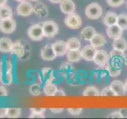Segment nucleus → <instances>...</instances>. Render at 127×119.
Here are the masks:
<instances>
[{
    "label": "nucleus",
    "instance_id": "c03bdc74",
    "mask_svg": "<svg viewBox=\"0 0 127 119\" xmlns=\"http://www.w3.org/2000/svg\"><path fill=\"white\" fill-rule=\"evenodd\" d=\"M65 93L63 89H58L55 95V96H65Z\"/></svg>",
    "mask_w": 127,
    "mask_h": 119
},
{
    "label": "nucleus",
    "instance_id": "8fccbe9b",
    "mask_svg": "<svg viewBox=\"0 0 127 119\" xmlns=\"http://www.w3.org/2000/svg\"><path fill=\"white\" fill-rule=\"evenodd\" d=\"M124 85H125V88H126V91H127V79L126 80L125 83H124Z\"/></svg>",
    "mask_w": 127,
    "mask_h": 119
},
{
    "label": "nucleus",
    "instance_id": "7c9ffc66",
    "mask_svg": "<svg viewBox=\"0 0 127 119\" xmlns=\"http://www.w3.org/2000/svg\"><path fill=\"white\" fill-rule=\"evenodd\" d=\"M117 25L123 30L127 29V14H120L118 15Z\"/></svg>",
    "mask_w": 127,
    "mask_h": 119
},
{
    "label": "nucleus",
    "instance_id": "a18cd8bd",
    "mask_svg": "<svg viewBox=\"0 0 127 119\" xmlns=\"http://www.w3.org/2000/svg\"><path fill=\"white\" fill-rule=\"evenodd\" d=\"M119 111L122 114V115H123L124 118H127V111L126 109H120Z\"/></svg>",
    "mask_w": 127,
    "mask_h": 119
},
{
    "label": "nucleus",
    "instance_id": "412c9836",
    "mask_svg": "<svg viewBox=\"0 0 127 119\" xmlns=\"http://www.w3.org/2000/svg\"><path fill=\"white\" fill-rule=\"evenodd\" d=\"M118 15L114 12H108L103 17V24L106 26H110L112 25L117 24Z\"/></svg>",
    "mask_w": 127,
    "mask_h": 119
},
{
    "label": "nucleus",
    "instance_id": "a19ab883",
    "mask_svg": "<svg viewBox=\"0 0 127 119\" xmlns=\"http://www.w3.org/2000/svg\"><path fill=\"white\" fill-rule=\"evenodd\" d=\"M29 118H44V115L43 114H35V113H31L30 116L29 117Z\"/></svg>",
    "mask_w": 127,
    "mask_h": 119
},
{
    "label": "nucleus",
    "instance_id": "0eeeda50",
    "mask_svg": "<svg viewBox=\"0 0 127 119\" xmlns=\"http://www.w3.org/2000/svg\"><path fill=\"white\" fill-rule=\"evenodd\" d=\"M93 61L95 64L101 68L107 67L110 61V54L105 50H97Z\"/></svg>",
    "mask_w": 127,
    "mask_h": 119
},
{
    "label": "nucleus",
    "instance_id": "4be33fe9",
    "mask_svg": "<svg viewBox=\"0 0 127 119\" xmlns=\"http://www.w3.org/2000/svg\"><path fill=\"white\" fill-rule=\"evenodd\" d=\"M82 58L81 56V51L79 49H76V50H69L67 52V59L69 61L73 63L78 62Z\"/></svg>",
    "mask_w": 127,
    "mask_h": 119
},
{
    "label": "nucleus",
    "instance_id": "bb28decb",
    "mask_svg": "<svg viewBox=\"0 0 127 119\" xmlns=\"http://www.w3.org/2000/svg\"><path fill=\"white\" fill-rule=\"evenodd\" d=\"M57 90H58V87H57L56 85L54 84L53 83H51L47 85H45L43 91V93L47 96H55Z\"/></svg>",
    "mask_w": 127,
    "mask_h": 119
},
{
    "label": "nucleus",
    "instance_id": "864d4df0",
    "mask_svg": "<svg viewBox=\"0 0 127 119\" xmlns=\"http://www.w3.org/2000/svg\"><path fill=\"white\" fill-rule=\"evenodd\" d=\"M126 8H127V2H126Z\"/></svg>",
    "mask_w": 127,
    "mask_h": 119
},
{
    "label": "nucleus",
    "instance_id": "e433bc0d",
    "mask_svg": "<svg viewBox=\"0 0 127 119\" xmlns=\"http://www.w3.org/2000/svg\"><path fill=\"white\" fill-rule=\"evenodd\" d=\"M107 118H124L122 114L120 111H116V112H114L110 114L109 115L107 116Z\"/></svg>",
    "mask_w": 127,
    "mask_h": 119
},
{
    "label": "nucleus",
    "instance_id": "2eb2a0df",
    "mask_svg": "<svg viewBox=\"0 0 127 119\" xmlns=\"http://www.w3.org/2000/svg\"><path fill=\"white\" fill-rule=\"evenodd\" d=\"M111 88L115 93L116 96H122L126 95V88L124 83L120 80H115L111 83Z\"/></svg>",
    "mask_w": 127,
    "mask_h": 119
},
{
    "label": "nucleus",
    "instance_id": "ea45409f",
    "mask_svg": "<svg viewBox=\"0 0 127 119\" xmlns=\"http://www.w3.org/2000/svg\"><path fill=\"white\" fill-rule=\"evenodd\" d=\"M8 95L7 90L6 89L5 87L0 86V97H6Z\"/></svg>",
    "mask_w": 127,
    "mask_h": 119
},
{
    "label": "nucleus",
    "instance_id": "aec40b11",
    "mask_svg": "<svg viewBox=\"0 0 127 119\" xmlns=\"http://www.w3.org/2000/svg\"><path fill=\"white\" fill-rule=\"evenodd\" d=\"M91 45H93L95 48H99V47H102L106 45V38L104 37V36L99 34V33H95L93 37L92 38L90 41Z\"/></svg>",
    "mask_w": 127,
    "mask_h": 119
},
{
    "label": "nucleus",
    "instance_id": "58836bf2",
    "mask_svg": "<svg viewBox=\"0 0 127 119\" xmlns=\"http://www.w3.org/2000/svg\"><path fill=\"white\" fill-rule=\"evenodd\" d=\"M12 70H13L12 62L10 60H6V69H5V71L6 72H12Z\"/></svg>",
    "mask_w": 127,
    "mask_h": 119
},
{
    "label": "nucleus",
    "instance_id": "37998d69",
    "mask_svg": "<svg viewBox=\"0 0 127 119\" xmlns=\"http://www.w3.org/2000/svg\"><path fill=\"white\" fill-rule=\"evenodd\" d=\"M50 111H51V112L54 113V114H59V113L62 112L63 111V108H51Z\"/></svg>",
    "mask_w": 127,
    "mask_h": 119
},
{
    "label": "nucleus",
    "instance_id": "603ef678",
    "mask_svg": "<svg viewBox=\"0 0 127 119\" xmlns=\"http://www.w3.org/2000/svg\"><path fill=\"white\" fill-rule=\"evenodd\" d=\"M31 1H33V2H37V1H39V0H31Z\"/></svg>",
    "mask_w": 127,
    "mask_h": 119
},
{
    "label": "nucleus",
    "instance_id": "6e6552de",
    "mask_svg": "<svg viewBox=\"0 0 127 119\" xmlns=\"http://www.w3.org/2000/svg\"><path fill=\"white\" fill-rule=\"evenodd\" d=\"M17 14L22 17H27L30 15L32 12H34V6L29 2H20L17 7Z\"/></svg>",
    "mask_w": 127,
    "mask_h": 119
},
{
    "label": "nucleus",
    "instance_id": "473e14b6",
    "mask_svg": "<svg viewBox=\"0 0 127 119\" xmlns=\"http://www.w3.org/2000/svg\"><path fill=\"white\" fill-rule=\"evenodd\" d=\"M29 91L31 95H34V96H38L41 95L42 93V87L40 84L38 83H34V84L31 85L29 88Z\"/></svg>",
    "mask_w": 127,
    "mask_h": 119
},
{
    "label": "nucleus",
    "instance_id": "79ce46f5",
    "mask_svg": "<svg viewBox=\"0 0 127 119\" xmlns=\"http://www.w3.org/2000/svg\"><path fill=\"white\" fill-rule=\"evenodd\" d=\"M7 108H0V118H3L6 117Z\"/></svg>",
    "mask_w": 127,
    "mask_h": 119
},
{
    "label": "nucleus",
    "instance_id": "49530a36",
    "mask_svg": "<svg viewBox=\"0 0 127 119\" xmlns=\"http://www.w3.org/2000/svg\"><path fill=\"white\" fill-rule=\"evenodd\" d=\"M49 1L53 3H61L63 0H49Z\"/></svg>",
    "mask_w": 127,
    "mask_h": 119
},
{
    "label": "nucleus",
    "instance_id": "f704fd0d",
    "mask_svg": "<svg viewBox=\"0 0 127 119\" xmlns=\"http://www.w3.org/2000/svg\"><path fill=\"white\" fill-rule=\"evenodd\" d=\"M107 2L112 7H119L124 3V0H107Z\"/></svg>",
    "mask_w": 127,
    "mask_h": 119
},
{
    "label": "nucleus",
    "instance_id": "72a5a7b5",
    "mask_svg": "<svg viewBox=\"0 0 127 119\" xmlns=\"http://www.w3.org/2000/svg\"><path fill=\"white\" fill-rule=\"evenodd\" d=\"M100 95L102 96H116L115 93L113 91L111 87H107L103 89L102 92L100 93Z\"/></svg>",
    "mask_w": 127,
    "mask_h": 119
},
{
    "label": "nucleus",
    "instance_id": "20e7f679",
    "mask_svg": "<svg viewBox=\"0 0 127 119\" xmlns=\"http://www.w3.org/2000/svg\"><path fill=\"white\" fill-rule=\"evenodd\" d=\"M64 22L68 28L72 29H79L82 24L81 17L77 14H75V13L67 14L66 17L64 20Z\"/></svg>",
    "mask_w": 127,
    "mask_h": 119
},
{
    "label": "nucleus",
    "instance_id": "a878e982",
    "mask_svg": "<svg viewBox=\"0 0 127 119\" xmlns=\"http://www.w3.org/2000/svg\"><path fill=\"white\" fill-rule=\"evenodd\" d=\"M0 82L3 84L10 85L13 82V76L12 72H6L4 71L2 73L0 74Z\"/></svg>",
    "mask_w": 127,
    "mask_h": 119
},
{
    "label": "nucleus",
    "instance_id": "7ed1b4c3",
    "mask_svg": "<svg viewBox=\"0 0 127 119\" xmlns=\"http://www.w3.org/2000/svg\"><path fill=\"white\" fill-rule=\"evenodd\" d=\"M42 25L45 37H54L59 32L58 24L53 21H46L44 22H43Z\"/></svg>",
    "mask_w": 127,
    "mask_h": 119
},
{
    "label": "nucleus",
    "instance_id": "4c0bfd02",
    "mask_svg": "<svg viewBox=\"0 0 127 119\" xmlns=\"http://www.w3.org/2000/svg\"><path fill=\"white\" fill-rule=\"evenodd\" d=\"M46 108H31L30 111L31 113H35V114H44L46 111Z\"/></svg>",
    "mask_w": 127,
    "mask_h": 119
},
{
    "label": "nucleus",
    "instance_id": "6ab92c4d",
    "mask_svg": "<svg viewBox=\"0 0 127 119\" xmlns=\"http://www.w3.org/2000/svg\"><path fill=\"white\" fill-rule=\"evenodd\" d=\"M112 46L114 49L124 52L127 49V41L124 38H122L121 37L117 39H115V41L112 43Z\"/></svg>",
    "mask_w": 127,
    "mask_h": 119
},
{
    "label": "nucleus",
    "instance_id": "2f4dec72",
    "mask_svg": "<svg viewBox=\"0 0 127 119\" xmlns=\"http://www.w3.org/2000/svg\"><path fill=\"white\" fill-rule=\"evenodd\" d=\"M34 12L40 17H45L47 14V10L46 6L42 3L37 4L34 6Z\"/></svg>",
    "mask_w": 127,
    "mask_h": 119
},
{
    "label": "nucleus",
    "instance_id": "5701e85b",
    "mask_svg": "<svg viewBox=\"0 0 127 119\" xmlns=\"http://www.w3.org/2000/svg\"><path fill=\"white\" fill-rule=\"evenodd\" d=\"M12 16H13V10L10 8V6H9L7 5L0 6V20L10 18V17H12Z\"/></svg>",
    "mask_w": 127,
    "mask_h": 119
},
{
    "label": "nucleus",
    "instance_id": "f03ea898",
    "mask_svg": "<svg viewBox=\"0 0 127 119\" xmlns=\"http://www.w3.org/2000/svg\"><path fill=\"white\" fill-rule=\"evenodd\" d=\"M85 15L89 19H98L103 14L102 7L98 3L93 2L88 5L85 8Z\"/></svg>",
    "mask_w": 127,
    "mask_h": 119
},
{
    "label": "nucleus",
    "instance_id": "393cba45",
    "mask_svg": "<svg viewBox=\"0 0 127 119\" xmlns=\"http://www.w3.org/2000/svg\"><path fill=\"white\" fill-rule=\"evenodd\" d=\"M59 72L63 75V76H67L69 75L74 73V68L71 65V64L65 62L61 65L59 68Z\"/></svg>",
    "mask_w": 127,
    "mask_h": 119
},
{
    "label": "nucleus",
    "instance_id": "ddd939ff",
    "mask_svg": "<svg viewBox=\"0 0 127 119\" xmlns=\"http://www.w3.org/2000/svg\"><path fill=\"white\" fill-rule=\"evenodd\" d=\"M54 49L56 52L57 56H63L65 55L69 51V48L67 46V43L63 41H58L52 44Z\"/></svg>",
    "mask_w": 127,
    "mask_h": 119
},
{
    "label": "nucleus",
    "instance_id": "1a4fd4ad",
    "mask_svg": "<svg viewBox=\"0 0 127 119\" xmlns=\"http://www.w3.org/2000/svg\"><path fill=\"white\" fill-rule=\"evenodd\" d=\"M124 57L125 56L123 54V52L113 49L110 52V61L109 62L119 66V67H122L124 63Z\"/></svg>",
    "mask_w": 127,
    "mask_h": 119
},
{
    "label": "nucleus",
    "instance_id": "3c124183",
    "mask_svg": "<svg viewBox=\"0 0 127 119\" xmlns=\"http://www.w3.org/2000/svg\"><path fill=\"white\" fill-rule=\"evenodd\" d=\"M16 2H18L19 3L20 2H25V1H26V0H15Z\"/></svg>",
    "mask_w": 127,
    "mask_h": 119
},
{
    "label": "nucleus",
    "instance_id": "f257e3e1",
    "mask_svg": "<svg viewBox=\"0 0 127 119\" xmlns=\"http://www.w3.org/2000/svg\"><path fill=\"white\" fill-rule=\"evenodd\" d=\"M28 36L35 41H40L44 37V33L42 24H34L28 29Z\"/></svg>",
    "mask_w": 127,
    "mask_h": 119
},
{
    "label": "nucleus",
    "instance_id": "f8f14e48",
    "mask_svg": "<svg viewBox=\"0 0 127 119\" xmlns=\"http://www.w3.org/2000/svg\"><path fill=\"white\" fill-rule=\"evenodd\" d=\"M10 53L15 55L18 58H22L25 53V45H23V43L21 41H17L14 43H13Z\"/></svg>",
    "mask_w": 127,
    "mask_h": 119
},
{
    "label": "nucleus",
    "instance_id": "f3484780",
    "mask_svg": "<svg viewBox=\"0 0 127 119\" xmlns=\"http://www.w3.org/2000/svg\"><path fill=\"white\" fill-rule=\"evenodd\" d=\"M96 33L95 29L92 26H87L83 29L81 33V37L86 41H90L94 35Z\"/></svg>",
    "mask_w": 127,
    "mask_h": 119
},
{
    "label": "nucleus",
    "instance_id": "39448f33",
    "mask_svg": "<svg viewBox=\"0 0 127 119\" xmlns=\"http://www.w3.org/2000/svg\"><path fill=\"white\" fill-rule=\"evenodd\" d=\"M16 21L14 18H10L0 20V31L5 34H10L14 33L16 29Z\"/></svg>",
    "mask_w": 127,
    "mask_h": 119
},
{
    "label": "nucleus",
    "instance_id": "423d86ee",
    "mask_svg": "<svg viewBox=\"0 0 127 119\" xmlns=\"http://www.w3.org/2000/svg\"><path fill=\"white\" fill-rule=\"evenodd\" d=\"M38 76L40 80V83L44 86L51 83L55 79L54 71L51 68H43V69H41L38 74Z\"/></svg>",
    "mask_w": 127,
    "mask_h": 119
},
{
    "label": "nucleus",
    "instance_id": "c756f323",
    "mask_svg": "<svg viewBox=\"0 0 127 119\" xmlns=\"http://www.w3.org/2000/svg\"><path fill=\"white\" fill-rule=\"evenodd\" d=\"M83 95L84 96H99L100 95L99 91L98 88L93 86H89L86 87L84 92H83Z\"/></svg>",
    "mask_w": 127,
    "mask_h": 119
},
{
    "label": "nucleus",
    "instance_id": "c85d7f7f",
    "mask_svg": "<svg viewBox=\"0 0 127 119\" xmlns=\"http://www.w3.org/2000/svg\"><path fill=\"white\" fill-rule=\"evenodd\" d=\"M21 115V108H7L6 117L10 118H18Z\"/></svg>",
    "mask_w": 127,
    "mask_h": 119
},
{
    "label": "nucleus",
    "instance_id": "4468645a",
    "mask_svg": "<svg viewBox=\"0 0 127 119\" xmlns=\"http://www.w3.org/2000/svg\"><path fill=\"white\" fill-rule=\"evenodd\" d=\"M122 33H123V29H121L117 24L107 26V36L111 39L115 40L119 37H121L122 36Z\"/></svg>",
    "mask_w": 127,
    "mask_h": 119
},
{
    "label": "nucleus",
    "instance_id": "9d476101",
    "mask_svg": "<svg viewBox=\"0 0 127 119\" xmlns=\"http://www.w3.org/2000/svg\"><path fill=\"white\" fill-rule=\"evenodd\" d=\"M40 55L43 60H55L57 55L52 45H47L41 49Z\"/></svg>",
    "mask_w": 127,
    "mask_h": 119
},
{
    "label": "nucleus",
    "instance_id": "de8ad7c7",
    "mask_svg": "<svg viewBox=\"0 0 127 119\" xmlns=\"http://www.w3.org/2000/svg\"><path fill=\"white\" fill-rule=\"evenodd\" d=\"M6 2H7V0H0V6L6 5Z\"/></svg>",
    "mask_w": 127,
    "mask_h": 119
},
{
    "label": "nucleus",
    "instance_id": "c9c22d12",
    "mask_svg": "<svg viewBox=\"0 0 127 119\" xmlns=\"http://www.w3.org/2000/svg\"><path fill=\"white\" fill-rule=\"evenodd\" d=\"M82 108H69L68 109V112L69 114H70L71 115L73 116H77L79 115L82 112Z\"/></svg>",
    "mask_w": 127,
    "mask_h": 119
},
{
    "label": "nucleus",
    "instance_id": "dca6fc26",
    "mask_svg": "<svg viewBox=\"0 0 127 119\" xmlns=\"http://www.w3.org/2000/svg\"><path fill=\"white\" fill-rule=\"evenodd\" d=\"M60 8L65 14H72L75 11V4L72 0H63L60 4Z\"/></svg>",
    "mask_w": 127,
    "mask_h": 119
},
{
    "label": "nucleus",
    "instance_id": "09e8293b",
    "mask_svg": "<svg viewBox=\"0 0 127 119\" xmlns=\"http://www.w3.org/2000/svg\"><path fill=\"white\" fill-rule=\"evenodd\" d=\"M124 63L127 65V56H125L124 57Z\"/></svg>",
    "mask_w": 127,
    "mask_h": 119
},
{
    "label": "nucleus",
    "instance_id": "9b49d317",
    "mask_svg": "<svg viewBox=\"0 0 127 119\" xmlns=\"http://www.w3.org/2000/svg\"><path fill=\"white\" fill-rule=\"evenodd\" d=\"M96 52H97V49L93 45H86L81 50L82 58L85 60L86 61H93L95 56L96 54Z\"/></svg>",
    "mask_w": 127,
    "mask_h": 119
},
{
    "label": "nucleus",
    "instance_id": "a211bd4d",
    "mask_svg": "<svg viewBox=\"0 0 127 119\" xmlns=\"http://www.w3.org/2000/svg\"><path fill=\"white\" fill-rule=\"evenodd\" d=\"M13 42L8 37H2L0 38V52L3 53L10 52L11 50V47Z\"/></svg>",
    "mask_w": 127,
    "mask_h": 119
},
{
    "label": "nucleus",
    "instance_id": "cd10ccee",
    "mask_svg": "<svg viewBox=\"0 0 127 119\" xmlns=\"http://www.w3.org/2000/svg\"><path fill=\"white\" fill-rule=\"evenodd\" d=\"M67 46L69 50H76L81 48V42L77 37H71L68 40Z\"/></svg>",
    "mask_w": 127,
    "mask_h": 119
},
{
    "label": "nucleus",
    "instance_id": "b1692460",
    "mask_svg": "<svg viewBox=\"0 0 127 119\" xmlns=\"http://www.w3.org/2000/svg\"><path fill=\"white\" fill-rule=\"evenodd\" d=\"M107 70L111 76L116 77L120 75V73L122 72V67H119V66L115 65V64L109 62L107 66Z\"/></svg>",
    "mask_w": 127,
    "mask_h": 119
}]
</instances>
